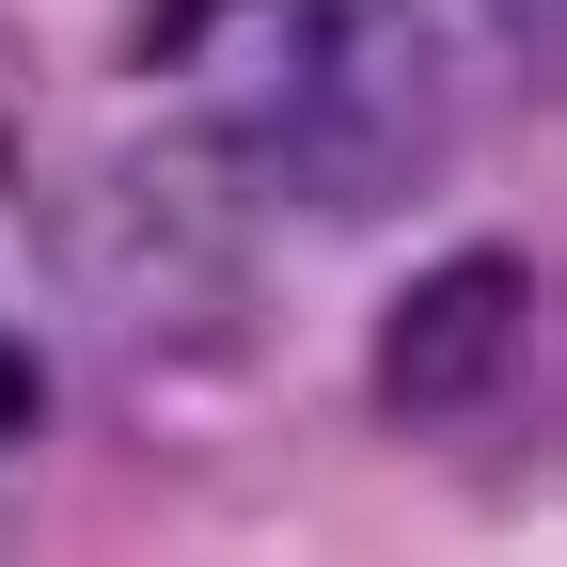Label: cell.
Listing matches in <instances>:
<instances>
[{
	"instance_id": "cell-4",
	"label": "cell",
	"mask_w": 567,
	"mask_h": 567,
	"mask_svg": "<svg viewBox=\"0 0 567 567\" xmlns=\"http://www.w3.org/2000/svg\"><path fill=\"white\" fill-rule=\"evenodd\" d=\"M457 17H473V32H505V48H520V63H536V48H551V0H457Z\"/></svg>"
},
{
	"instance_id": "cell-1",
	"label": "cell",
	"mask_w": 567,
	"mask_h": 567,
	"mask_svg": "<svg viewBox=\"0 0 567 567\" xmlns=\"http://www.w3.org/2000/svg\"><path fill=\"white\" fill-rule=\"evenodd\" d=\"M142 80L237 189L316 221H379L457 158V80L410 0H158Z\"/></svg>"
},
{
	"instance_id": "cell-3",
	"label": "cell",
	"mask_w": 567,
	"mask_h": 567,
	"mask_svg": "<svg viewBox=\"0 0 567 567\" xmlns=\"http://www.w3.org/2000/svg\"><path fill=\"white\" fill-rule=\"evenodd\" d=\"M32 410H48V363H32L17 331H0V442H32Z\"/></svg>"
},
{
	"instance_id": "cell-2",
	"label": "cell",
	"mask_w": 567,
	"mask_h": 567,
	"mask_svg": "<svg viewBox=\"0 0 567 567\" xmlns=\"http://www.w3.org/2000/svg\"><path fill=\"white\" fill-rule=\"evenodd\" d=\"M536 379H551V284H536V252L488 237V252H442V268L394 284V316H379V410L410 425V442L488 457L536 410Z\"/></svg>"
}]
</instances>
